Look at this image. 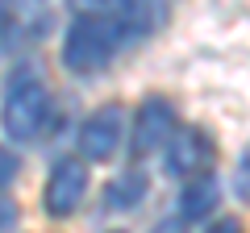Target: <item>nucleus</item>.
<instances>
[{"mask_svg":"<svg viewBox=\"0 0 250 233\" xmlns=\"http://www.w3.org/2000/svg\"><path fill=\"white\" fill-rule=\"evenodd\" d=\"M125 134H129V116H125V108L117 104V100H108V104L92 108L80 121V134H75L80 154H75V158L88 162V167L92 162H108L125 146Z\"/></svg>","mask_w":250,"mask_h":233,"instance_id":"obj_4","label":"nucleus"},{"mask_svg":"<svg viewBox=\"0 0 250 233\" xmlns=\"http://www.w3.org/2000/svg\"><path fill=\"white\" fill-rule=\"evenodd\" d=\"M167 21L163 4H80L62 29V67L71 75H100L125 46H138Z\"/></svg>","mask_w":250,"mask_h":233,"instance_id":"obj_1","label":"nucleus"},{"mask_svg":"<svg viewBox=\"0 0 250 233\" xmlns=\"http://www.w3.org/2000/svg\"><path fill=\"white\" fill-rule=\"evenodd\" d=\"M200 233H242V216H233V213H225V216H213V221H208Z\"/></svg>","mask_w":250,"mask_h":233,"instance_id":"obj_12","label":"nucleus"},{"mask_svg":"<svg viewBox=\"0 0 250 233\" xmlns=\"http://www.w3.org/2000/svg\"><path fill=\"white\" fill-rule=\"evenodd\" d=\"M217 162V137L208 134L205 125H179L175 137L163 150V167H167L171 179H196V175H208Z\"/></svg>","mask_w":250,"mask_h":233,"instance_id":"obj_6","label":"nucleus"},{"mask_svg":"<svg viewBox=\"0 0 250 233\" xmlns=\"http://www.w3.org/2000/svg\"><path fill=\"white\" fill-rule=\"evenodd\" d=\"M17 225H21V208L9 196H0V233H13Z\"/></svg>","mask_w":250,"mask_h":233,"instance_id":"obj_11","label":"nucleus"},{"mask_svg":"<svg viewBox=\"0 0 250 233\" xmlns=\"http://www.w3.org/2000/svg\"><path fill=\"white\" fill-rule=\"evenodd\" d=\"M92 188V171L88 162H80L75 154H62V158L50 162V175H46L42 188V213L50 221H67V216L80 213V204L88 200Z\"/></svg>","mask_w":250,"mask_h":233,"instance_id":"obj_3","label":"nucleus"},{"mask_svg":"<svg viewBox=\"0 0 250 233\" xmlns=\"http://www.w3.org/2000/svg\"><path fill=\"white\" fill-rule=\"evenodd\" d=\"M17 171H21V158H17V150L13 146H0V196L17 183Z\"/></svg>","mask_w":250,"mask_h":233,"instance_id":"obj_10","label":"nucleus"},{"mask_svg":"<svg viewBox=\"0 0 250 233\" xmlns=\"http://www.w3.org/2000/svg\"><path fill=\"white\" fill-rule=\"evenodd\" d=\"M108 233H125V229H108Z\"/></svg>","mask_w":250,"mask_h":233,"instance_id":"obj_14","label":"nucleus"},{"mask_svg":"<svg viewBox=\"0 0 250 233\" xmlns=\"http://www.w3.org/2000/svg\"><path fill=\"white\" fill-rule=\"evenodd\" d=\"M146 196H150V175L142 167H134V162L104 183V208L108 213H134Z\"/></svg>","mask_w":250,"mask_h":233,"instance_id":"obj_8","label":"nucleus"},{"mask_svg":"<svg viewBox=\"0 0 250 233\" xmlns=\"http://www.w3.org/2000/svg\"><path fill=\"white\" fill-rule=\"evenodd\" d=\"M9 21H13V13H9V4H0V34L9 29Z\"/></svg>","mask_w":250,"mask_h":233,"instance_id":"obj_13","label":"nucleus"},{"mask_svg":"<svg viewBox=\"0 0 250 233\" xmlns=\"http://www.w3.org/2000/svg\"><path fill=\"white\" fill-rule=\"evenodd\" d=\"M175 129H179L175 104H171L167 96H146L142 104H138L134 121H129V134H125L129 154H134L138 162L150 158V154H163V150H167V142L175 137Z\"/></svg>","mask_w":250,"mask_h":233,"instance_id":"obj_5","label":"nucleus"},{"mask_svg":"<svg viewBox=\"0 0 250 233\" xmlns=\"http://www.w3.org/2000/svg\"><path fill=\"white\" fill-rule=\"evenodd\" d=\"M54 116V92L46 75L34 63H17L4 75L0 88V129L13 146H34L42 142L46 125Z\"/></svg>","mask_w":250,"mask_h":233,"instance_id":"obj_2","label":"nucleus"},{"mask_svg":"<svg viewBox=\"0 0 250 233\" xmlns=\"http://www.w3.org/2000/svg\"><path fill=\"white\" fill-rule=\"evenodd\" d=\"M175 213H179V221H188V225H200L205 216H213L217 213V204H221V179H217L213 171L208 175H196V179H188L184 188H179V200H175Z\"/></svg>","mask_w":250,"mask_h":233,"instance_id":"obj_7","label":"nucleus"},{"mask_svg":"<svg viewBox=\"0 0 250 233\" xmlns=\"http://www.w3.org/2000/svg\"><path fill=\"white\" fill-rule=\"evenodd\" d=\"M229 192L238 204H250V142L238 150V158H233V171H229Z\"/></svg>","mask_w":250,"mask_h":233,"instance_id":"obj_9","label":"nucleus"}]
</instances>
